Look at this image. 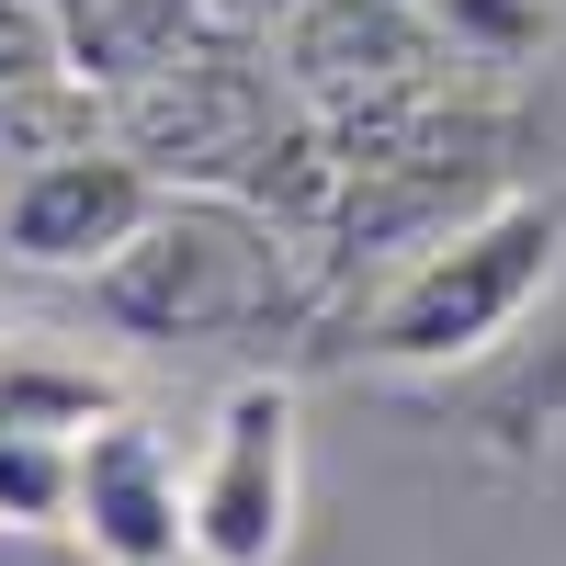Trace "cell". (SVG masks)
Masks as SVG:
<instances>
[{
    "mask_svg": "<svg viewBox=\"0 0 566 566\" xmlns=\"http://www.w3.org/2000/svg\"><path fill=\"white\" fill-rule=\"evenodd\" d=\"M555 261V216L544 205H499L476 227H453V239H431L397 295L374 306V352L386 363H453V352H488L510 317L533 306V283Z\"/></svg>",
    "mask_w": 566,
    "mask_h": 566,
    "instance_id": "obj_1",
    "label": "cell"
},
{
    "mask_svg": "<svg viewBox=\"0 0 566 566\" xmlns=\"http://www.w3.org/2000/svg\"><path fill=\"white\" fill-rule=\"evenodd\" d=\"M295 544V397L227 386L193 453V566H283Z\"/></svg>",
    "mask_w": 566,
    "mask_h": 566,
    "instance_id": "obj_2",
    "label": "cell"
},
{
    "mask_svg": "<svg viewBox=\"0 0 566 566\" xmlns=\"http://www.w3.org/2000/svg\"><path fill=\"white\" fill-rule=\"evenodd\" d=\"M148 227H159V193L114 148H45L0 181V261L23 272H114Z\"/></svg>",
    "mask_w": 566,
    "mask_h": 566,
    "instance_id": "obj_3",
    "label": "cell"
},
{
    "mask_svg": "<svg viewBox=\"0 0 566 566\" xmlns=\"http://www.w3.org/2000/svg\"><path fill=\"white\" fill-rule=\"evenodd\" d=\"M69 533L91 544V566H193V476L170 464V442L148 419L80 431Z\"/></svg>",
    "mask_w": 566,
    "mask_h": 566,
    "instance_id": "obj_4",
    "label": "cell"
},
{
    "mask_svg": "<svg viewBox=\"0 0 566 566\" xmlns=\"http://www.w3.org/2000/svg\"><path fill=\"white\" fill-rule=\"evenodd\" d=\"M103 295L125 328H170V317H227L239 306V272H227V239H205V227H148L114 272Z\"/></svg>",
    "mask_w": 566,
    "mask_h": 566,
    "instance_id": "obj_5",
    "label": "cell"
},
{
    "mask_svg": "<svg viewBox=\"0 0 566 566\" xmlns=\"http://www.w3.org/2000/svg\"><path fill=\"white\" fill-rule=\"evenodd\" d=\"M0 419H23V431H103V419H125V386L103 363H57V352H0Z\"/></svg>",
    "mask_w": 566,
    "mask_h": 566,
    "instance_id": "obj_6",
    "label": "cell"
},
{
    "mask_svg": "<svg viewBox=\"0 0 566 566\" xmlns=\"http://www.w3.org/2000/svg\"><path fill=\"white\" fill-rule=\"evenodd\" d=\"M69 476H80V442H57V431H23V419H0V522H12V533L69 522Z\"/></svg>",
    "mask_w": 566,
    "mask_h": 566,
    "instance_id": "obj_7",
    "label": "cell"
},
{
    "mask_svg": "<svg viewBox=\"0 0 566 566\" xmlns=\"http://www.w3.org/2000/svg\"><path fill=\"white\" fill-rule=\"evenodd\" d=\"M431 12H442L453 45H476V57H510V45H533V34H544L533 0H431Z\"/></svg>",
    "mask_w": 566,
    "mask_h": 566,
    "instance_id": "obj_8",
    "label": "cell"
},
{
    "mask_svg": "<svg viewBox=\"0 0 566 566\" xmlns=\"http://www.w3.org/2000/svg\"><path fill=\"white\" fill-rule=\"evenodd\" d=\"M408 12H419V0H408Z\"/></svg>",
    "mask_w": 566,
    "mask_h": 566,
    "instance_id": "obj_9",
    "label": "cell"
}]
</instances>
